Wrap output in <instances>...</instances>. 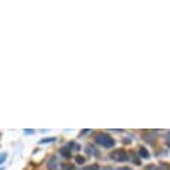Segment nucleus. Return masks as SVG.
Returning <instances> with one entry per match:
<instances>
[{"label": "nucleus", "mask_w": 170, "mask_h": 170, "mask_svg": "<svg viewBox=\"0 0 170 170\" xmlns=\"http://www.w3.org/2000/svg\"><path fill=\"white\" fill-rule=\"evenodd\" d=\"M67 147L70 149V150L72 151V150H75V151H79L80 150V146L76 142H74V141H71V142H68L67 143Z\"/></svg>", "instance_id": "obj_7"}, {"label": "nucleus", "mask_w": 170, "mask_h": 170, "mask_svg": "<svg viewBox=\"0 0 170 170\" xmlns=\"http://www.w3.org/2000/svg\"><path fill=\"white\" fill-rule=\"evenodd\" d=\"M110 158L115 162H126L130 158H129V153L123 149H117V150L110 153Z\"/></svg>", "instance_id": "obj_2"}, {"label": "nucleus", "mask_w": 170, "mask_h": 170, "mask_svg": "<svg viewBox=\"0 0 170 170\" xmlns=\"http://www.w3.org/2000/svg\"><path fill=\"white\" fill-rule=\"evenodd\" d=\"M86 153H87V155H92V157H99L100 155L98 149H95L92 145H87V146H86Z\"/></svg>", "instance_id": "obj_3"}, {"label": "nucleus", "mask_w": 170, "mask_h": 170, "mask_svg": "<svg viewBox=\"0 0 170 170\" xmlns=\"http://www.w3.org/2000/svg\"><path fill=\"white\" fill-rule=\"evenodd\" d=\"M56 138L55 137H50V138H43L39 141V145H43V143H51V142H55Z\"/></svg>", "instance_id": "obj_11"}, {"label": "nucleus", "mask_w": 170, "mask_h": 170, "mask_svg": "<svg viewBox=\"0 0 170 170\" xmlns=\"http://www.w3.org/2000/svg\"><path fill=\"white\" fill-rule=\"evenodd\" d=\"M83 170H100V166L98 164H91V165H87V166H84Z\"/></svg>", "instance_id": "obj_10"}, {"label": "nucleus", "mask_w": 170, "mask_h": 170, "mask_svg": "<svg viewBox=\"0 0 170 170\" xmlns=\"http://www.w3.org/2000/svg\"><path fill=\"white\" fill-rule=\"evenodd\" d=\"M6 158H7V153H2V158H0V161H2V164L4 162V161H6Z\"/></svg>", "instance_id": "obj_14"}, {"label": "nucleus", "mask_w": 170, "mask_h": 170, "mask_svg": "<svg viewBox=\"0 0 170 170\" xmlns=\"http://www.w3.org/2000/svg\"><path fill=\"white\" fill-rule=\"evenodd\" d=\"M146 170H161V169L158 166H155V165H149L146 168Z\"/></svg>", "instance_id": "obj_13"}, {"label": "nucleus", "mask_w": 170, "mask_h": 170, "mask_svg": "<svg viewBox=\"0 0 170 170\" xmlns=\"http://www.w3.org/2000/svg\"><path fill=\"white\" fill-rule=\"evenodd\" d=\"M34 130H24V134H32Z\"/></svg>", "instance_id": "obj_16"}, {"label": "nucleus", "mask_w": 170, "mask_h": 170, "mask_svg": "<svg viewBox=\"0 0 170 170\" xmlns=\"http://www.w3.org/2000/svg\"><path fill=\"white\" fill-rule=\"evenodd\" d=\"M129 155H130L131 157V162L133 164H135V165H141V159L139 158H137V155H135V153L134 151H130V153H129Z\"/></svg>", "instance_id": "obj_9"}, {"label": "nucleus", "mask_w": 170, "mask_h": 170, "mask_svg": "<svg viewBox=\"0 0 170 170\" xmlns=\"http://www.w3.org/2000/svg\"><path fill=\"white\" fill-rule=\"evenodd\" d=\"M117 170H133L131 168H119V169H117Z\"/></svg>", "instance_id": "obj_17"}, {"label": "nucleus", "mask_w": 170, "mask_h": 170, "mask_svg": "<svg viewBox=\"0 0 170 170\" xmlns=\"http://www.w3.org/2000/svg\"><path fill=\"white\" fill-rule=\"evenodd\" d=\"M60 154H62V157H64V158H71V150H70V149H68L67 146H64V147H62V149H60Z\"/></svg>", "instance_id": "obj_6"}, {"label": "nucleus", "mask_w": 170, "mask_h": 170, "mask_svg": "<svg viewBox=\"0 0 170 170\" xmlns=\"http://www.w3.org/2000/svg\"><path fill=\"white\" fill-rule=\"evenodd\" d=\"M88 131H90V130H83L82 133H80V135H83V134H87V133H88Z\"/></svg>", "instance_id": "obj_18"}, {"label": "nucleus", "mask_w": 170, "mask_h": 170, "mask_svg": "<svg viewBox=\"0 0 170 170\" xmlns=\"http://www.w3.org/2000/svg\"><path fill=\"white\" fill-rule=\"evenodd\" d=\"M166 142H168V145L170 146V133H169V134L166 135Z\"/></svg>", "instance_id": "obj_15"}, {"label": "nucleus", "mask_w": 170, "mask_h": 170, "mask_svg": "<svg viewBox=\"0 0 170 170\" xmlns=\"http://www.w3.org/2000/svg\"><path fill=\"white\" fill-rule=\"evenodd\" d=\"M47 166L50 170H58V161H56V157L52 155L50 159H48V164H47Z\"/></svg>", "instance_id": "obj_5"}, {"label": "nucleus", "mask_w": 170, "mask_h": 170, "mask_svg": "<svg viewBox=\"0 0 170 170\" xmlns=\"http://www.w3.org/2000/svg\"><path fill=\"white\" fill-rule=\"evenodd\" d=\"M84 161H86V158H84L83 155H76V157H75V162L78 164V165H83Z\"/></svg>", "instance_id": "obj_12"}, {"label": "nucleus", "mask_w": 170, "mask_h": 170, "mask_svg": "<svg viewBox=\"0 0 170 170\" xmlns=\"http://www.w3.org/2000/svg\"><path fill=\"white\" fill-rule=\"evenodd\" d=\"M138 155L141 157V158H143V159H150V153H149L147 149L143 147V146H141L138 149Z\"/></svg>", "instance_id": "obj_4"}, {"label": "nucleus", "mask_w": 170, "mask_h": 170, "mask_svg": "<svg viewBox=\"0 0 170 170\" xmlns=\"http://www.w3.org/2000/svg\"><path fill=\"white\" fill-rule=\"evenodd\" d=\"M60 169L62 170H75V166L70 162H62L60 164Z\"/></svg>", "instance_id": "obj_8"}, {"label": "nucleus", "mask_w": 170, "mask_h": 170, "mask_svg": "<svg viewBox=\"0 0 170 170\" xmlns=\"http://www.w3.org/2000/svg\"><path fill=\"white\" fill-rule=\"evenodd\" d=\"M95 143L104 149H111L115 146V139L106 133H98L95 135Z\"/></svg>", "instance_id": "obj_1"}]
</instances>
